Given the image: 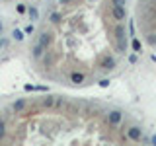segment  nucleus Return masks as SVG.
Masks as SVG:
<instances>
[{
	"label": "nucleus",
	"instance_id": "obj_1",
	"mask_svg": "<svg viewBox=\"0 0 156 146\" xmlns=\"http://www.w3.org/2000/svg\"><path fill=\"white\" fill-rule=\"evenodd\" d=\"M127 0H51L35 27V74L68 90L101 84L123 68L131 49Z\"/></svg>",
	"mask_w": 156,
	"mask_h": 146
},
{
	"label": "nucleus",
	"instance_id": "obj_2",
	"mask_svg": "<svg viewBox=\"0 0 156 146\" xmlns=\"http://www.w3.org/2000/svg\"><path fill=\"white\" fill-rule=\"evenodd\" d=\"M143 130L119 107L72 94H37L0 113V144H135Z\"/></svg>",
	"mask_w": 156,
	"mask_h": 146
},
{
	"label": "nucleus",
	"instance_id": "obj_3",
	"mask_svg": "<svg viewBox=\"0 0 156 146\" xmlns=\"http://www.w3.org/2000/svg\"><path fill=\"white\" fill-rule=\"evenodd\" d=\"M131 18L139 41L156 53V0H133Z\"/></svg>",
	"mask_w": 156,
	"mask_h": 146
}]
</instances>
